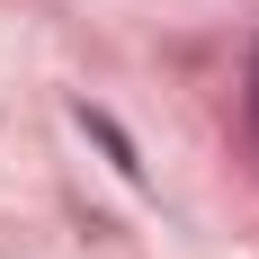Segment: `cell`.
<instances>
[{
	"label": "cell",
	"instance_id": "6da1fadb",
	"mask_svg": "<svg viewBox=\"0 0 259 259\" xmlns=\"http://www.w3.org/2000/svg\"><path fill=\"white\" fill-rule=\"evenodd\" d=\"M250 116H259V63H250Z\"/></svg>",
	"mask_w": 259,
	"mask_h": 259
}]
</instances>
